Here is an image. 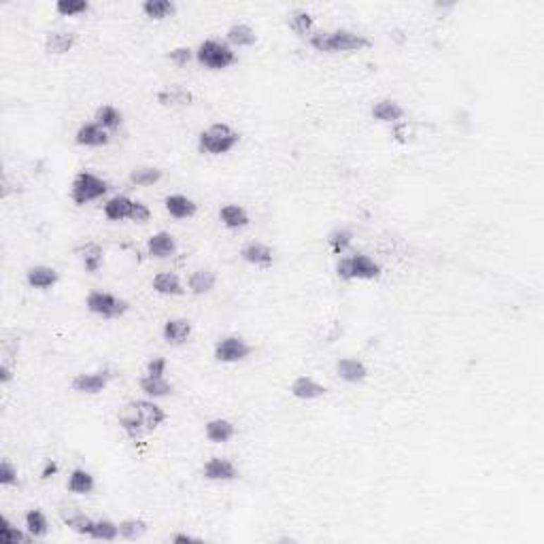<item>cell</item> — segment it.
Returning <instances> with one entry per match:
<instances>
[{
  "label": "cell",
  "instance_id": "cell-27",
  "mask_svg": "<svg viewBox=\"0 0 544 544\" xmlns=\"http://www.w3.org/2000/svg\"><path fill=\"white\" fill-rule=\"evenodd\" d=\"M96 487V481L94 476L83 470V468H75L70 474H68V483H66V489L75 495H89Z\"/></svg>",
  "mask_w": 544,
  "mask_h": 544
},
{
  "label": "cell",
  "instance_id": "cell-32",
  "mask_svg": "<svg viewBox=\"0 0 544 544\" xmlns=\"http://www.w3.org/2000/svg\"><path fill=\"white\" fill-rule=\"evenodd\" d=\"M226 39H228V43L234 45V47H251V45H255L258 34H255V30H253L251 26H247V24H232V26L228 28V32H226Z\"/></svg>",
  "mask_w": 544,
  "mask_h": 544
},
{
  "label": "cell",
  "instance_id": "cell-37",
  "mask_svg": "<svg viewBox=\"0 0 544 544\" xmlns=\"http://www.w3.org/2000/svg\"><path fill=\"white\" fill-rule=\"evenodd\" d=\"M128 181L134 187H149V185H156L158 181H162V170L156 166H141L130 172Z\"/></svg>",
  "mask_w": 544,
  "mask_h": 544
},
{
  "label": "cell",
  "instance_id": "cell-39",
  "mask_svg": "<svg viewBox=\"0 0 544 544\" xmlns=\"http://www.w3.org/2000/svg\"><path fill=\"white\" fill-rule=\"evenodd\" d=\"M289 28H291L298 37H306V34H310L312 28H315V18H312L308 11L298 9V11H293V13L289 15Z\"/></svg>",
  "mask_w": 544,
  "mask_h": 544
},
{
  "label": "cell",
  "instance_id": "cell-9",
  "mask_svg": "<svg viewBox=\"0 0 544 544\" xmlns=\"http://www.w3.org/2000/svg\"><path fill=\"white\" fill-rule=\"evenodd\" d=\"M111 372L108 370H98V372H83V374H77L72 379V389L77 393H87V396H96L100 391L106 389L108 381H111Z\"/></svg>",
  "mask_w": 544,
  "mask_h": 544
},
{
  "label": "cell",
  "instance_id": "cell-40",
  "mask_svg": "<svg viewBox=\"0 0 544 544\" xmlns=\"http://www.w3.org/2000/svg\"><path fill=\"white\" fill-rule=\"evenodd\" d=\"M32 538L30 533H24L22 529H18L7 517H3V521H0V542L5 544H18V542H24Z\"/></svg>",
  "mask_w": 544,
  "mask_h": 544
},
{
  "label": "cell",
  "instance_id": "cell-28",
  "mask_svg": "<svg viewBox=\"0 0 544 544\" xmlns=\"http://www.w3.org/2000/svg\"><path fill=\"white\" fill-rule=\"evenodd\" d=\"M94 120H96V124L98 126H102L104 130H118L122 124H124V115H122V111L118 106H113V104H102V106H98L96 108V115H94Z\"/></svg>",
  "mask_w": 544,
  "mask_h": 544
},
{
  "label": "cell",
  "instance_id": "cell-31",
  "mask_svg": "<svg viewBox=\"0 0 544 544\" xmlns=\"http://www.w3.org/2000/svg\"><path fill=\"white\" fill-rule=\"evenodd\" d=\"M139 385H141V391L145 393V396H149V398H166V396H170L172 393V383H168L164 377H149V374H145L141 381H139Z\"/></svg>",
  "mask_w": 544,
  "mask_h": 544
},
{
  "label": "cell",
  "instance_id": "cell-19",
  "mask_svg": "<svg viewBox=\"0 0 544 544\" xmlns=\"http://www.w3.org/2000/svg\"><path fill=\"white\" fill-rule=\"evenodd\" d=\"M325 393H328V389L321 383H317L312 377H298L291 383V396L298 400H317V398H323Z\"/></svg>",
  "mask_w": 544,
  "mask_h": 544
},
{
  "label": "cell",
  "instance_id": "cell-12",
  "mask_svg": "<svg viewBox=\"0 0 544 544\" xmlns=\"http://www.w3.org/2000/svg\"><path fill=\"white\" fill-rule=\"evenodd\" d=\"M75 141L81 147H104V145H108L111 137H108V130H104L102 126L91 122V124L79 126V130L75 134Z\"/></svg>",
  "mask_w": 544,
  "mask_h": 544
},
{
  "label": "cell",
  "instance_id": "cell-29",
  "mask_svg": "<svg viewBox=\"0 0 544 544\" xmlns=\"http://www.w3.org/2000/svg\"><path fill=\"white\" fill-rule=\"evenodd\" d=\"M215 283H217V277L210 270H204V268H198V270L189 272V277H187V289L194 296L208 293L215 287Z\"/></svg>",
  "mask_w": 544,
  "mask_h": 544
},
{
  "label": "cell",
  "instance_id": "cell-50",
  "mask_svg": "<svg viewBox=\"0 0 544 544\" xmlns=\"http://www.w3.org/2000/svg\"><path fill=\"white\" fill-rule=\"evenodd\" d=\"M404 130H406V124L398 122V126L393 128V137H396V141H400V143H404V141H406V137H404Z\"/></svg>",
  "mask_w": 544,
  "mask_h": 544
},
{
  "label": "cell",
  "instance_id": "cell-41",
  "mask_svg": "<svg viewBox=\"0 0 544 544\" xmlns=\"http://www.w3.org/2000/svg\"><path fill=\"white\" fill-rule=\"evenodd\" d=\"M145 531H147V523L141 519H124L120 523V536L124 540H139L145 536Z\"/></svg>",
  "mask_w": 544,
  "mask_h": 544
},
{
  "label": "cell",
  "instance_id": "cell-10",
  "mask_svg": "<svg viewBox=\"0 0 544 544\" xmlns=\"http://www.w3.org/2000/svg\"><path fill=\"white\" fill-rule=\"evenodd\" d=\"M132 406L137 408L147 431H153L156 427H160L166 421V410L151 400H137V402H132Z\"/></svg>",
  "mask_w": 544,
  "mask_h": 544
},
{
  "label": "cell",
  "instance_id": "cell-30",
  "mask_svg": "<svg viewBox=\"0 0 544 544\" xmlns=\"http://www.w3.org/2000/svg\"><path fill=\"white\" fill-rule=\"evenodd\" d=\"M75 47V34L72 32H66V30H53L45 37V49L49 53H56V56H62V53H68L70 49Z\"/></svg>",
  "mask_w": 544,
  "mask_h": 544
},
{
  "label": "cell",
  "instance_id": "cell-14",
  "mask_svg": "<svg viewBox=\"0 0 544 544\" xmlns=\"http://www.w3.org/2000/svg\"><path fill=\"white\" fill-rule=\"evenodd\" d=\"M162 336L168 345H183L191 336V323L187 319H168L162 328Z\"/></svg>",
  "mask_w": 544,
  "mask_h": 544
},
{
  "label": "cell",
  "instance_id": "cell-3",
  "mask_svg": "<svg viewBox=\"0 0 544 544\" xmlns=\"http://www.w3.org/2000/svg\"><path fill=\"white\" fill-rule=\"evenodd\" d=\"M196 60L200 66L208 68V70H224L228 66H232L236 62V53L234 49L217 39H206L198 45V49L194 51Z\"/></svg>",
  "mask_w": 544,
  "mask_h": 544
},
{
  "label": "cell",
  "instance_id": "cell-16",
  "mask_svg": "<svg viewBox=\"0 0 544 544\" xmlns=\"http://www.w3.org/2000/svg\"><path fill=\"white\" fill-rule=\"evenodd\" d=\"M26 281L34 289H51L60 281V272L51 266H32L26 272Z\"/></svg>",
  "mask_w": 544,
  "mask_h": 544
},
{
  "label": "cell",
  "instance_id": "cell-4",
  "mask_svg": "<svg viewBox=\"0 0 544 544\" xmlns=\"http://www.w3.org/2000/svg\"><path fill=\"white\" fill-rule=\"evenodd\" d=\"M336 274L343 281H374L381 277V266L366 253H353L339 260Z\"/></svg>",
  "mask_w": 544,
  "mask_h": 544
},
{
  "label": "cell",
  "instance_id": "cell-46",
  "mask_svg": "<svg viewBox=\"0 0 544 544\" xmlns=\"http://www.w3.org/2000/svg\"><path fill=\"white\" fill-rule=\"evenodd\" d=\"M166 368H168L166 358L158 355V358H151V360L147 362V370H145V374H149V377H164V374H166Z\"/></svg>",
  "mask_w": 544,
  "mask_h": 544
},
{
  "label": "cell",
  "instance_id": "cell-17",
  "mask_svg": "<svg viewBox=\"0 0 544 544\" xmlns=\"http://www.w3.org/2000/svg\"><path fill=\"white\" fill-rule=\"evenodd\" d=\"M60 517L64 521V525H68L72 531L81 533V536H89L91 533V527H94V521L91 517H87L85 512H81L79 508H72V506H66L60 510Z\"/></svg>",
  "mask_w": 544,
  "mask_h": 544
},
{
  "label": "cell",
  "instance_id": "cell-26",
  "mask_svg": "<svg viewBox=\"0 0 544 544\" xmlns=\"http://www.w3.org/2000/svg\"><path fill=\"white\" fill-rule=\"evenodd\" d=\"M120 425H122V429L128 434L132 441H139L143 434L147 431L145 425H143V421H141V417H139V412H137V408H134L132 404H128V406L120 412Z\"/></svg>",
  "mask_w": 544,
  "mask_h": 544
},
{
  "label": "cell",
  "instance_id": "cell-24",
  "mask_svg": "<svg viewBox=\"0 0 544 544\" xmlns=\"http://www.w3.org/2000/svg\"><path fill=\"white\" fill-rule=\"evenodd\" d=\"M77 253L83 262V268L85 272L89 274H96L100 268H102V262H104V251L98 243H85L81 247H77Z\"/></svg>",
  "mask_w": 544,
  "mask_h": 544
},
{
  "label": "cell",
  "instance_id": "cell-48",
  "mask_svg": "<svg viewBox=\"0 0 544 544\" xmlns=\"http://www.w3.org/2000/svg\"><path fill=\"white\" fill-rule=\"evenodd\" d=\"M13 379V366L11 364H3L0 362V383L7 385Z\"/></svg>",
  "mask_w": 544,
  "mask_h": 544
},
{
  "label": "cell",
  "instance_id": "cell-1",
  "mask_svg": "<svg viewBox=\"0 0 544 544\" xmlns=\"http://www.w3.org/2000/svg\"><path fill=\"white\" fill-rule=\"evenodd\" d=\"M310 47L319 53H339V51H360L370 45L364 34L353 30H319L308 39Z\"/></svg>",
  "mask_w": 544,
  "mask_h": 544
},
{
  "label": "cell",
  "instance_id": "cell-35",
  "mask_svg": "<svg viewBox=\"0 0 544 544\" xmlns=\"http://www.w3.org/2000/svg\"><path fill=\"white\" fill-rule=\"evenodd\" d=\"M353 239H355L353 230H349V228H336V230H332V232L328 234V245H330V249H332L334 255H345V253L351 249Z\"/></svg>",
  "mask_w": 544,
  "mask_h": 544
},
{
  "label": "cell",
  "instance_id": "cell-25",
  "mask_svg": "<svg viewBox=\"0 0 544 544\" xmlns=\"http://www.w3.org/2000/svg\"><path fill=\"white\" fill-rule=\"evenodd\" d=\"M151 287H153V291H158L162 296H183L185 293V287L175 272H158L151 281Z\"/></svg>",
  "mask_w": 544,
  "mask_h": 544
},
{
  "label": "cell",
  "instance_id": "cell-18",
  "mask_svg": "<svg viewBox=\"0 0 544 544\" xmlns=\"http://www.w3.org/2000/svg\"><path fill=\"white\" fill-rule=\"evenodd\" d=\"M132 198L124 196V194H118L113 198H108L102 206V213L106 220L111 222H122V220H128L130 217V208H132Z\"/></svg>",
  "mask_w": 544,
  "mask_h": 544
},
{
  "label": "cell",
  "instance_id": "cell-42",
  "mask_svg": "<svg viewBox=\"0 0 544 544\" xmlns=\"http://www.w3.org/2000/svg\"><path fill=\"white\" fill-rule=\"evenodd\" d=\"M87 9H89L87 0H58V3H56V11L62 18H75V15L85 13Z\"/></svg>",
  "mask_w": 544,
  "mask_h": 544
},
{
  "label": "cell",
  "instance_id": "cell-11",
  "mask_svg": "<svg viewBox=\"0 0 544 544\" xmlns=\"http://www.w3.org/2000/svg\"><path fill=\"white\" fill-rule=\"evenodd\" d=\"M236 434V427L232 421L228 419H210L206 425H204V436L208 438V443L213 445H226L234 438Z\"/></svg>",
  "mask_w": 544,
  "mask_h": 544
},
{
  "label": "cell",
  "instance_id": "cell-23",
  "mask_svg": "<svg viewBox=\"0 0 544 544\" xmlns=\"http://www.w3.org/2000/svg\"><path fill=\"white\" fill-rule=\"evenodd\" d=\"M241 258L247 262V264H253V266H270L274 262V253L268 245L264 243H249L241 249Z\"/></svg>",
  "mask_w": 544,
  "mask_h": 544
},
{
  "label": "cell",
  "instance_id": "cell-33",
  "mask_svg": "<svg viewBox=\"0 0 544 544\" xmlns=\"http://www.w3.org/2000/svg\"><path fill=\"white\" fill-rule=\"evenodd\" d=\"M24 525H26V531L32 538H43L49 531V521H47V517L41 508H30L24 517Z\"/></svg>",
  "mask_w": 544,
  "mask_h": 544
},
{
  "label": "cell",
  "instance_id": "cell-2",
  "mask_svg": "<svg viewBox=\"0 0 544 544\" xmlns=\"http://www.w3.org/2000/svg\"><path fill=\"white\" fill-rule=\"evenodd\" d=\"M241 137L236 130H232L228 124H213L198 137V149L208 156H224L230 153L239 145Z\"/></svg>",
  "mask_w": 544,
  "mask_h": 544
},
{
  "label": "cell",
  "instance_id": "cell-21",
  "mask_svg": "<svg viewBox=\"0 0 544 544\" xmlns=\"http://www.w3.org/2000/svg\"><path fill=\"white\" fill-rule=\"evenodd\" d=\"M220 222L228 228V230H243L249 226V215L243 206L239 204H224L220 208Z\"/></svg>",
  "mask_w": 544,
  "mask_h": 544
},
{
  "label": "cell",
  "instance_id": "cell-45",
  "mask_svg": "<svg viewBox=\"0 0 544 544\" xmlns=\"http://www.w3.org/2000/svg\"><path fill=\"white\" fill-rule=\"evenodd\" d=\"M191 58H194V51H191L189 47H175V49L168 53V60H170L175 66H179V68L187 66V64L191 62Z\"/></svg>",
  "mask_w": 544,
  "mask_h": 544
},
{
  "label": "cell",
  "instance_id": "cell-49",
  "mask_svg": "<svg viewBox=\"0 0 544 544\" xmlns=\"http://www.w3.org/2000/svg\"><path fill=\"white\" fill-rule=\"evenodd\" d=\"M172 542L175 544H185V542H198V538L189 536V533H175L172 536Z\"/></svg>",
  "mask_w": 544,
  "mask_h": 544
},
{
  "label": "cell",
  "instance_id": "cell-34",
  "mask_svg": "<svg viewBox=\"0 0 544 544\" xmlns=\"http://www.w3.org/2000/svg\"><path fill=\"white\" fill-rule=\"evenodd\" d=\"M141 9L149 20L160 22V20L170 18L177 11V5L172 3V0H145V3L141 5Z\"/></svg>",
  "mask_w": 544,
  "mask_h": 544
},
{
  "label": "cell",
  "instance_id": "cell-6",
  "mask_svg": "<svg viewBox=\"0 0 544 544\" xmlns=\"http://www.w3.org/2000/svg\"><path fill=\"white\" fill-rule=\"evenodd\" d=\"M85 306H87L89 312H94L98 317H104V319H120L130 308V304L126 300L108 293V291H100V289H94V291L87 293Z\"/></svg>",
  "mask_w": 544,
  "mask_h": 544
},
{
  "label": "cell",
  "instance_id": "cell-38",
  "mask_svg": "<svg viewBox=\"0 0 544 544\" xmlns=\"http://www.w3.org/2000/svg\"><path fill=\"white\" fill-rule=\"evenodd\" d=\"M120 536V525L108 521V519H96L89 538L94 540H102V542H113Z\"/></svg>",
  "mask_w": 544,
  "mask_h": 544
},
{
  "label": "cell",
  "instance_id": "cell-20",
  "mask_svg": "<svg viewBox=\"0 0 544 544\" xmlns=\"http://www.w3.org/2000/svg\"><path fill=\"white\" fill-rule=\"evenodd\" d=\"M336 374L345 383H362L368 377V368L364 366V362L355 358H343L336 362Z\"/></svg>",
  "mask_w": 544,
  "mask_h": 544
},
{
  "label": "cell",
  "instance_id": "cell-15",
  "mask_svg": "<svg viewBox=\"0 0 544 544\" xmlns=\"http://www.w3.org/2000/svg\"><path fill=\"white\" fill-rule=\"evenodd\" d=\"M164 206H166L168 215L175 217V220H189V217H194L198 210V204L183 194H170L164 200Z\"/></svg>",
  "mask_w": 544,
  "mask_h": 544
},
{
  "label": "cell",
  "instance_id": "cell-36",
  "mask_svg": "<svg viewBox=\"0 0 544 544\" xmlns=\"http://www.w3.org/2000/svg\"><path fill=\"white\" fill-rule=\"evenodd\" d=\"M191 100H194L191 91L183 87H166L158 94V102L164 106H187L191 104Z\"/></svg>",
  "mask_w": 544,
  "mask_h": 544
},
{
  "label": "cell",
  "instance_id": "cell-8",
  "mask_svg": "<svg viewBox=\"0 0 544 544\" xmlns=\"http://www.w3.org/2000/svg\"><path fill=\"white\" fill-rule=\"evenodd\" d=\"M202 476L206 481L230 483V481L239 479V468L226 457H210V460H206V464L202 468Z\"/></svg>",
  "mask_w": 544,
  "mask_h": 544
},
{
  "label": "cell",
  "instance_id": "cell-22",
  "mask_svg": "<svg viewBox=\"0 0 544 544\" xmlns=\"http://www.w3.org/2000/svg\"><path fill=\"white\" fill-rule=\"evenodd\" d=\"M372 118L383 124H398L404 118V108L396 100H379L372 106Z\"/></svg>",
  "mask_w": 544,
  "mask_h": 544
},
{
  "label": "cell",
  "instance_id": "cell-13",
  "mask_svg": "<svg viewBox=\"0 0 544 544\" xmlns=\"http://www.w3.org/2000/svg\"><path fill=\"white\" fill-rule=\"evenodd\" d=\"M177 251V241L170 232H156L147 239V253L156 260H166Z\"/></svg>",
  "mask_w": 544,
  "mask_h": 544
},
{
  "label": "cell",
  "instance_id": "cell-43",
  "mask_svg": "<svg viewBox=\"0 0 544 544\" xmlns=\"http://www.w3.org/2000/svg\"><path fill=\"white\" fill-rule=\"evenodd\" d=\"M130 222H134V224H147L149 220H151V210H149V206L145 204V202H141V200H134L132 202V208H130V217H128Z\"/></svg>",
  "mask_w": 544,
  "mask_h": 544
},
{
  "label": "cell",
  "instance_id": "cell-7",
  "mask_svg": "<svg viewBox=\"0 0 544 544\" xmlns=\"http://www.w3.org/2000/svg\"><path fill=\"white\" fill-rule=\"evenodd\" d=\"M253 353V347L241 336H224L215 345V360L222 364H239Z\"/></svg>",
  "mask_w": 544,
  "mask_h": 544
},
{
  "label": "cell",
  "instance_id": "cell-44",
  "mask_svg": "<svg viewBox=\"0 0 544 544\" xmlns=\"http://www.w3.org/2000/svg\"><path fill=\"white\" fill-rule=\"evenodd\" d=\"M18 483V468L11 462H3L0 464V485L3 487H11Z\"/></svg>",
  "mask_w": 544,
  "mask_h": 544
},
{
  "label": "cell",
  "instance_id": "cell-47",
  "mask_svg": "<svg viewBox=\"0 0 544 544\" xmlns=\"http://www.w3.org/2000/svg\"><path fill=\"white\" fill-rule=\"evenodd\" d=\"M56 474H58V464H56L53 460H47L45 466H43V470H41V479H43V481H49V479H53Z\"/></svg>",
  "mask_w": 544,
  "mask_h": 544
},
{
  "label": "cell",
  "instance_id": "cell-5",
  "mask_svg": "<svg viewBox=\"0 0 544 544\" xmlns=\"http://www.w3.org/2000/svg\"><path fill=\"white\" fill-rule=\"evenodd\" d=\"M108 191V183L89 172V170H81L75 179H72V185H70V198L75 204L83 206L87 202H94V200H100L102 196H106Z\"/></svg>",
  "mask_w": 544,
  "mask_h": 544
}]
</instances>
